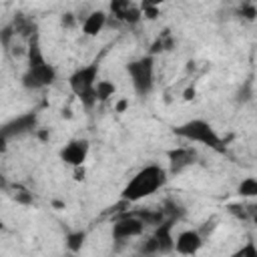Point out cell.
<instances>
[{"mask_svg":"<svg viewBox=\"0 0 257 257\" xmlns=\"http://www.w3.org/2000/svg\"><path fill=\"white\" fill-rule=\"evenodd\" d=\"M167 161H169V175H181L187 169H191L197 163V151L189 145L185 147H173L167 151Z\"/></svg>","mask_w":257,"mask_h":257,"instance_id":"obj_10","label":"cell"},{"mask_svg":"<svg viewBox=\"0 0 257 257\" xmlns=\"http://www.w3.org/2000/svg\"><path fill=\"white\" fill-rule=\"evenodd\" d=\"M126 106H128V100H126V98H120V100L116 102L114 110H116V112H124V110H126Z\"/></svg>","mask_w":257,"mask_h":257,"instance_id":"obj_28","label":"cell"},{"mask_svg":"<svg viewBox=\"0 0 257 257\" xmlns=\"http://www.w3.org/2000/svg\"><path fill=\"white\" fill-rule=\"evenodd\" d=\"M227 213L239 221H249V219H255V205L253 203H229Z\"/></svg>","mask_w":257,"mask_h":257,"instance_id":"obj_16","label":"cell"},{"mask_svg":"<svg viewBox=\"0 0 257 257\" xmlns=\"http://www.w3.org/2000/svg\"><path fill=\"white\" fill-rule=\"evenodd\" d=\"M169 181V173L165 167H161L159 163H151L145 165L143 169H139L133 179L122 187L120 191V201L126 205L139 203L151 195H155L159 189H163Z\"/></svg>","mask_w":257,"mask_h":257,"instance_id":"obj_2","label":"cell"},{"mask_svg":"<svg viewBox=\"0 0 257 257\" xmlns=\"http://www.w3.org/2000/svg\"><path fill=\"white\" fill-rule=\"evenodd\" d=\"M84 243H86V231H84V229L68 231L66 237H64V245H66V249H68L70 255L80 253V249L84 247Z\"/></svg>","mask_w":257,"mask_h":257,"instance_id":"obj_15","label":"cell"},{"mask_svg":"<svg viewBox=\"0 0 257 257\" xmlns=\"http://www.w3.org/2000/svg\"><path fill=\"white\" fill-rule=\"evenodd\" d=\"M133 215H137L145 223V227H153V229L167 219L165 213H163V209H135Z\"/></svg>","mask_w":257,"mask_h":257,"instance_id":"obj_14","label":"cell"},{"mask_svg":"<svg viewBox=\"0 0 257 257\" xmlns=\"http://www.w3.org/2000/svg\"><path fill=\"white\" fill-rule=\"evenodd\" d=\"M114 92H116V84H114V82H110V80H100V78H98V82H96V86H94L96 102H106L108 98L114 96Z\"/></svg>","mask_w":257,"mask_h":257,"instance_id":"obj_18","label":"cell"},{"mask_svg":"<svg viewBox=\"0 0 257 257\" xmlns=\"http://www.w3.org/2000/svg\"><path fill=\"white\" fill-rule=\"evenodd\" d=\"M161 209H163L165 217H167V219H171V221H175V223H177L179 219H183V217H185V209H183L177 201H165Z\"/></svg>","mask_w":257,"mask_h":257,"instance_id":"obj_21","label":"cell"},{"mask_svg":"<svg viewBox=\"0 0 257 257\" xmlns=\"http://www.w3.org/2000/svg\"><path fill=\"white\" fill-rule=\"evenodd\" d=\"M6 193H10V195H12V199H14L18 205L30 207V205L34 203V197H32V193H30L26 187H22V185H10V189H8Z\"/></svg>","mask_w":257,"mask_h":257,"instance_id":"obj_19","label":"cell"},{"mask_svg":"<svg viewBox=\"0 0 257 257\" xmlns=\"http://www.w3.org/2000/svg\"><path fill=\"white\" fill-rule=\"evenodd\" d=\"M84 175H86V169L84 167H74L72 169V179L74 181H84Z\"/></svg>","mask_w":257,"mask_h":257,"instance_id":"obj_27","label":"cell"},{"mask_svg":"<svg viewBox=\"0 0 257 257\" xmlns=\"http://www.w3.org/2000/svg\"><path fill=\"white\" fill-rule=\"evenodd\" d=\"M229 257H257V245L253 239H247L239 249H235Z\"/></svg>","mask_w":257,"mask_h":257,"instance_id":"obj_23","label":"cell"},{"mask_svg":"<svg viewBox=\"0 0 257 257\" xmlns=\"http://www.w3.org/2000/svg\"><path fill=\"white\" fill-rule=\"evenodd\" d=\"M173 135L187 141V143H197V145H203L207 149H213L217 153H223L225 147H223V141L219 137V133L213 128V124L205 118H191V120H185L177 126H173Z\"/></svg>","mask_w":257,"mask_h":257,"instance_id":"obj_3","label":"cell"},{"mask_svg":"<svg viewBox=\"0 0 257 257\" xmlns=\"http://www.w3.org/2000/svg\"><path fill=\"white\" fill-rule=\"evenodd\" d=\"M108 10H110L114 20H118L120 24H126V26H135V24H139L143 20L139 4L128 2V0H112Z\"/></svg>","mask_w":257,"mask_h":257,"instance_id":"obj_12","label":"cell"},{"mask_svg":"<svg viewBox=\"0 0 257 257\" xmlns=\"http://www.w3.org/2000/svg\"><path fill=\"white\" fill-rule=\"evenodd\" d=\"M126 74L133 82V88L137 96L145 98L155 88V56L145 54L126 64Z\"/></svg>","mask_w":257,"mask_h":257,"instance_id":"obj_5","label":"cell"},{"mask_svg":"<svg viewBox=\"0 0 257 257\" xmlns=\"http://www.w3.org/2000/svg\"><path fill=\"white\" fill-rule=\"evenodd\" d=\"M16 40H18V36H16V32H14V28H12L10 22L0 28V46H2L6 52H10V48L14 46Z\"/></svg>","mask_w":257,"mask_h":257,"instance_id":"obj_22","label":"cell"},{"mask_svg":"<svg viewBox=\"0 0 257 257\" xmlns=\"http://www.w3.org/2000/svg\"><path fill=\"white\" fill-rule=\"evenodd\" d=\"M175 221L165 219L161 225H157L153 229V233L143 241L141 245V255L143 257H157V255H169L173 253V245H175V233H173Z\"/></svg>","mask_w":257,"mask_h":257,"instance_id":"obj_6","label":"cell"},{"mask_svg":"<svg viewBox=\"0 0 257 257\" xmlns=\"http://www.w3.org/2000/svg\"><path fill=\"white\" fill-rule=\"evenodd\" d=\"M76 22H78V18H76L72 12H64L62 18H60V26H62V28H74Z\"/></svg>","mask_w":257,"mask_h":257,"instance_id":"obj_26","label":"cell"},{"mask_svg":"<svg viewBox=\"0 0 257 257\" xmlns=\"http://www.w3.org/2000/svg\"><path fill=\"white\" fill-rule=\"evenodd\" d=\"M90 155V141L88 139H70L58 153L60 161L68 167H84Z\"/></svg>","mask_w":257,"mask_h":257,"instance_id":"obj_9","label":"cell"},{"mask_svg":"<svg viewBox=\"0 0 257 257\" xmlns=\"http://www.w3.org/2000/svg\"><path fill=\"white\" fill-rule=\"evenodd\" d=\"M38 131V112L34 110H28V112H22L6 122L0 124V135L4 139H20V137H26V135H32Z\"/></svg>","mask_w":257,"mask_h":257,"instance_id":"obj_8","label":"cell"},{"mask_svg":"<svg viewBox=\"0 0 257 257\" xmlns=\"http://www.w3.org/2000/svg\"><path fill=\"white\" fill-rule=\"evenodd\" d=\"M98 72H100L98 62H88V64L76 68L68 76V86H70L72 94L80 100L84 110H92L98 104L96 94H94V86L98 82Z\"/></svg>","mask_w":257,"mask_h":257,"instance_id":"obj_4","label":"cell"},{"mask_svg":"<svg viewBox=\"0 0 257 257\" xmlns=\"http://www.w3.org/2000/svg\"><path fill=\"white\" fill-rule=\"evenodd\" d=\"M139 8H141L143 18H147V20H157V16L161 14L159 6L153 4V2H143V4H139Z\"/></svg>","mask_w":257,"mask_h":257,"instance_id":"obj_24","label":"cell"},{"mask_svg":"<svg viewBox=\"0 0 257 257\" xmlns=\"http://www.w3.org/2000/svg\"><path fill=\"white\" fill-rule=\"evenodd\" d=\"M239 14H241L245 20H255V18H257V6H255L253 2H245V4H241Z\"/></svg>","mask_w":257,"mask_h":257,"instance_id":"obj_25","label":"cell"},{"mask_svg":"<svg viewBox=\"0 0 257 257\" xmlns=\"http://www.w3.org/2000/svg\"><path fill=\"white\" fill-rule=\"evenodd\" d=\"M173 46H175V38L171 36V32L169 30H165L153 44H151V56H155V54H159V52H169V50H173Z\"/></svg>","mask_w":257,"mask_h":257,"instance_id":"obj_17","label":"cell"},{"mask_svg":"<svg viewBox=\"0 0 257 257\" xmlns=\"http://www.w3.org/2000/svg\"><path fill=\"white\" fill-rule=\"evenodd\" d=\"M8 151V139H4L2 135H0V155H4Z\"/></svg>","mask_w":257,"mask_h":257,"instance_id":"obj_30","label":"cell"},{"mask_svg":"<svg viewBox=\"0 0 257 257\" xmlns=\"http://www.w3.org/2000/svg\"><path fill=\"white\" fill-rule=\"evenodd\" d=\"M237 195L241 199H255L257 197V179L255 177H245L237 185Z\"/></svg>","mask_w":257,"mask_h":257,"instance_id":"obj_20","label":"cell"},{"mask_svg":"<svg viewBox=\"0 0 257 257\" xmlns=\"http://www.w3.org/2000/svg\"><path fill=\"white\" fill-rule=\"evenodd\" d=\"M145 231H147L145 223H143L137 215H133V211L120 213V215L112 221V227H110V235H112V239L118 241V243L128 241V239H137V237H141Z\"/></svg>","mask_w":257,"mask_h":257,"instance_id":"obj_7","label":"cell"},{"mask_svg":"<svg viewBox=\"0 0 257 257\" xmlns=\"http://www.w3.org/2000/svg\"><path fill=\"white\" fill-rule=\"evenodd\" d=\"M195 94H197L195 86H189V88L183 92V98H185V100H191V98H195Z\"/></svg>","mask_w":257,"mask_h":257,"instance_id":"obj_29","label":"cell"},{"mask_svg":"<svg viewBox=\"0 0 257 257\" xmlns=\"http://www.w3.org/2000/svg\"><path fill=\"white\" fill-rule=\"evenodd\" d=\"M54 80H56V68L46 60L40 46V38L36 34L26 44V68L20 76V84L26 90H42L54 84Z\"/></svg>","mask_w":257,"mask_h":257,"instance_id":"obj_1","label":"cell"},{"mask_svg":"<svg viewBox=\"0 0 257 257\" xmlns=\"http://www.w3.org/2000/svg\"><path fill=\"white\" fill-rule=\"evenodd\" d=\"M106 24H108V14L104 10H92L88 16L82 18L80 28H82V34L84 36L94 38V36H98L104 30Z\"/></svg>","mask_w":257,"mask_h":257,"instance_id":"obj_13","label":"cell"},{"mask_svg":"<svg viewBox=\"0 0 257 257\" xmlns=\"http://www.w3.org/2000/svg\"><path fill=\"white\" fill-rule=\"evenodd\" d=\"M205 245V237L201 235L199 229H183L181 233L175 235V245L173 251L183 255V257H195Z\"/></svg>","mask_w":257,"mask_h":257,"instance_id":"obj_11","label":"cell"},{"mask_svg":"<svg viewBox=\"0 0 257 257\" xmlns=\"http://www.w3.org/2000/svg\"><path fill=\"white\" fill-rule=\"evenodd\" d=\"M4 229V221H2V217H0V231Z\"/></svg>","mask_w":257,"mask_h":257,"instance_id":"obj_31","label":"cell"}]
</instances>
